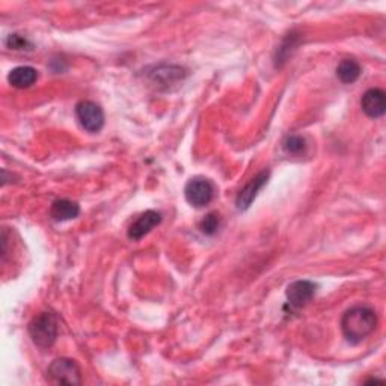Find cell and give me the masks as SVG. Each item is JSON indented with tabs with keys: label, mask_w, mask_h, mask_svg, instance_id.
<instances>
[{
	"label": "cell",
	"mask_w": 386,
	"mask_h": 386,
	"mask_svg": "<svg viewBox=\"0 0 386 386\" xmlns=\"http://www.w3.org/2000/svg\"><path fill=\"white\" fill-rule=\"evenodd\" d=\"M378 326V315L368 306H353L341 319V329L350 344H359L370 337Z\"/></svg>",
	"instance_id": "cell-1"
},
{
	"label": "cell",
	"mask_w": 386,
	"mask_h": 386,
	"mask_svg": "<svg viewBox=\"0 0 386 386\" xmlns=\"http://www.w3.org/2000/svg\"><path fill=\"white\" fill-rule=\"evenodd\" d=\"M32 341L41 349H49L54 344L59 332L58 317L53 312H41L33 317L28 326Z\"/></svg>",
	"instance_id": "cell-2"
},
{
	"label": "cell",
	"mask_w": 386,
	"mask_h": 386,
	"mask_svg": "<svg viewBox=\"0 0 386 386\" xmlns=\"http://www.w3.org/2000/svg\"><path fill=\"white\" fill-rule=\"evenodd\" d=\"M47 380L53 385H82V371L76 361L59 358L47 368Z\"/></svg>",
	"instance_id": "cell-3"
},
{
	"label": "cell",
	"mask_w": 386,
	"mask_h": 386,
	"mask_svg": "<svg viewBox=\"0 0 386 386\" xmlns=\"http://www.w3.org/2000/svg\"><path fill=\"white\" fill-rule=\"evenodd\" d=\"M76 117L89 133H98L105 126V112L94 101L82 100L76 105Z\"/></svg>",
	"instance_id": "cell-4"
},
{
	"label": "cell",
	"mask_w": 386,
	"mask_h": 386,
	"mask_svg": "<svg viewBox=\"0 0 386 386\" xmlns=\"http://www.w3.org/2000/svg\"><path fill=\"white\" fill-rule=\"evenodd\" d=\"M214 195V186L210 180L204 177H195L189 180L185 189V197L187 202L193 207H206L207 204L213 199Z\"/></svg>",
	"instance_id": "cell-5"
},
{
	"label": "cell",
	"mask_w": 386,
	"mask_h": 386,
	"mask_svg": "<svg viewBox=\"0 0 386 386\" xmlns=\"http://www.w3.org/2000/svg\"><path fill=\"white\" fill-rule=\"evenodd\" d=\"M317 293V283L312 281H294L287 287L286 296L287 303L291 310H302L303 306L308 305Z\"/></svg>",
	"instance_id": "cell-6"
},
{
	"label": "cell",
	"mask_w": 386,
	"mask_h": 386,
	"mask_svg": "<svg viewBox=\"0 0 386 386\" xmlns=\"http://www.w3.org/2000/svg\"><path fill=\"white\" fill-rule=\"evenodd\" d=\"M162 222V214L154 210H148L142 213L138 219H136L129 228V238L133 242H139L146 234L151 233L157 225Z\"/></svg>",
	"instance_id": "cell-7"
},
{
	"label": "cell",
	"mask_w": 386,
	"mask_h": 386,
	"mask_svg": "<svg viewBox=\"0 0 386 386\" xmlns=\"http://www.w3.org/2000/svg\"><path fill=\"white\" fill-rule=\"evenodd\" d=\"M270 177V172L269 171H263L259 172L257 177H254L249 183L240 190V193H238V197L235 199V204H237V209L238 210H246L249 209V206L254 202V199L257 198L258 192L263 189L267 183V180Z\"/></svg>",
	"instance_id": "cell-8"
},
{
	"label": "cell",
	"mask_w": 386,
	"mask_h": 386,
	"mask_svg": "<svg viewBox=\"0 0 386 386\" xmlns=\"http://www.w3.org/2000/svg\"><path fill=\"white\" fill-rule=\"evenodd\" d=\"M362 110L370 118H380L386 110V94L379 88L368 89L361 100Z\"/></svg>",
	"instance_id": "cell-9"
},
{
	"label": "cell",
	"mask_w": 386,
	"mask_h": 386,
	"mask_svg": "<svg viewBox=\"0 0 386 386\" xmlns=\"http://www.w3.org/2000/svg\"><path fill=\"white\" fill-rule=\"evenodd\" d=\"M78 213H81V207H78L77 202L71 199H56L50 209V216L56 222L76 219Z\"/></svg>",
	"instance_id": "cell-10"
},
{
	"label": "cell",
	"mask_w": 386,
	"mask_h": 386,
	"mask_svg": "<svg viewBox=\"0 0 386 386\" xmlns=\"http://www.w3.org/2000/svg\"><path fill=\"white\" fill-rule=\"evenodd\" d=\"M37 78H38V71L35 70V68L29 66V65L17 66L8 74V82L18 89L30 88L33 83L37 82Z\"/></svg>",
	"instance_id": "cell-11"
},
{
	"label": "cell",
	"mask_w": 386,
	"mask_h": 386,
	"mask_svg": "<svg viewBox=\"0 0 386 386\" xmlns=\"http://www.w3.org/2000/svg\"><path fill=\"white\" fill-rule=\"evenodd\" d=\"M337 76L346 85L353 83L361 76V65L355 59H344L337 66Z\"/></svg>",
	"instance_id": "cell-12"
},
{
	"label": "cell",
	"mask_w": 386,
	"mask_h": 386,
	"mask_svg": "<svg viewBox=\"0 0 386 386\" xmlns=\"http://www.w3.org/2000/svg\"><path fill=\"white\" fill-rule=\"evenodd\" d=\"M183 68L180 66H162L157 68V71L153 74L156 81H160L163 85H172L183 78Z\"/></svg>",
	"instance_id": "cell-13"
},
{
	"label": "cell",
	"mask_w": 386,
	"mask_h": 386,
	"mask_svg": "<svg viewBox=\"0 0 386 386\" xmlns=\"http://www.w3.org/2000/svg\"><path fill=\"white\" fill-rule=\"evenodd\" d=\"M221 219L218 213H209L206 218L199 222V231L204 235H214L219 230Z\"/></svg>",
	"instance_id": "cell-14"
},
{
	"label": "cell",
	"mask_w": 386,
	"mask_h": 386,
	"mask_svg": "<svg viewBox=\"0 0 386 386\" xmlns=\"http://www.w3.org/2000/svg\"><path fill=\"white\" fill-rule=\"evenodd\" d=\"M283 148H286V151L290 154H299L306 148V142L302 136L291 134L286 141H283Z\"/></svg>",
	"instance_id": "cell-15"
},
{
	"label": "cell",
	"mask_w": 386,
	"mask_h": 386,
	"mask_svg": "<svg viewBox=\"0 0 386 386\" xmlns=\"http://www.w3.org/2000/svg\"><path fill=\"white\" fill-rule=\"evenodd\" d=\"M6 47L13 49V50H30L32 44L21 35H17V33H13V35H9L5 41Z\"/></svg>",
	"instance_id": "cell-16"
}]
</instances>
